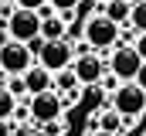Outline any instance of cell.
Segmentation results:
<instances>
[{
  "instance_id": "6da1fadb",
  "label": "cell",
  "mask_w": 146,
  "mask_h": 136,
  "mask_svg": "<svg viewBox=\"0 0 146 136\" xmlns=\"http://www.w3.org/2000/svg\"><path fill=\"white\" fill-rule=\"evenodd\" d=\"M122 119H136V116H143L146 112V92L136 85V82H122L115 92H112V105Z\"/></svg>"
},
{
  "instance_id": "7a4b0ae2",
  "label": "cell",
  "mask_w": 146,
  "mask_h": 136,
  "mask_svg": "<svg viewBox=\"0 0 146 136\" xmlns=\"http://www.w3.org/2000/svg\"><path fill=\"white\" fill-rule=\"evenodd\" d=\"M72 61H75V51H72V44H68V37H65V41H41V48H37V65L44 68V71L58 75V71L72 68Z\"/></svg>"
},
{
  "instance_id": "3957f363",
  "label": "cell",
  "mask_w": 146,
  "mask_h": 136,
  "mask_svg": "<svg viewBox=\"0 0 146 136\" xmlns=\"http://www.w3.org/2000/svg\"><path fill=\"white\" fill-rule=\"evenodd\" d=\"M3 24H7V37L10 41L31 44V41H37V31H41V14L37 10H10V17Z\"/></svg>"
},
{
  "instance_id": "277c9868",
  "label": "cell",
  "mask_w": 146,
  "mask_h": 136,
  "mask_svg": "<svg viewBox=\"0 0 146 136\" xmlns=\"http://www.w3.org/2000/svg\"><path fill=\"white\" fill-rule=\"evenodd\" d=\"M82 34H85V44H88V48H99V51H106V48H112V44L119 41V27L112 24L106 14H92V17L85 21Z\"/></svg>"
},
{
  "instance_id": "5b68a950",
  "label": "cell",
  "mask_w": 146,
  "mask_h": 136,
  "mask_svg": "<svg viewBox=\"0 0 146 136\" xmlns=\"http://www.w3.org/2000/svg\"><path fill=\"white\" fill-rule=\"evenodd\" d=\"M139 68H143V58L136 55L133 44H119L109 55V75H115L119 82H136Z\"/></svg>"
},
{
  "instance_id": "8992f818",
  "label": "cell",
  "mask_w": 146,
  "mask_h": 136,
  "mask_svg": "<svg viewBox=\"0 0 146 136\" xmlns=\"http://www.w3.org/2000/svg\"><path fill=\"white\" fill-rule=\"evenodd\" d=\"M27 68H34V51H31L27 44L7 41L3 51H0V71H7L10 78H21Z\"/></svg>"
},
{
  "instance_id": "52a82bcc",
  "label": "cell",
  "mask_w": 146,
  "mask_h": 136,
  "mask_svg": "<svg viewBox=\"0 0 146 136\" xmlns=\"http://www.w3.org/2000/svg\"><path fill=\"white\" fill-rule=\"evenodd\" d=\"M61 99L58 92H41V95H31L27 99V116H31V126H44V123H54L61 119Z\"/></svg>"
},
{
  "instance_id": "ba28073f",
  "label": "cell",
  "mask_w": 146,
  "mask_h": 136,
  "mask_svg": "<svg viewBox=\"0 0 146 136\" xmlns=\"http://www.w3.org/2000/svg\"><path fill=\"white\" fill-rule=\"evenodd\" d=\"M72 71H75V78H78V85L92 89V85L102 82V75H106V61H102L99 55H88V51H85V55H75Z\"/></svg>"
},
{
  "instance_id": "9c48e42d",
  "label": "cell",
  "mask_w": 146,
  "mask_h": 136,
  "mask_svg": "<svg viewBox=\"0 0 146 136\" xmlns=\"http://www.w3.org/2000/svg\"><path fill=\"white\" fill-rule=\"evenodd\" d=\"M24 89H27V99L31 95H41V92H54V75L51 71H44L41 65H34V68H27L24 75Z\"/></svg>"
},
{
  "instance_id": "30bf717a",
  "label": "cell",
  "mask_w": 146,
  "mask_h": 136,
  "mask_svg": "<svg viewBox=\"0 0 146 136\" xmlns=\"http://www.w3.org/2000/svg\"><path fill=\"white\" fill-rule=\"evenodd\" d=\"M41 41H65V21L58 17V14H48V17H41V31H37Z\"/></svg>"
},
{
  "instance_id": "8fae6325",
  "label": "cell",
  "mask_w": 146,
  "mask_h": 136,
  "mask_svg": "<svg viewBox=\"0 0 146 136\" xmlns=\"http://www.w3.org/2000/svg\"><path fill=\"white\" fill-rule=\"evenodd\" d=\"M95 126L102 129V133H112V136H122V126H126V119L115 112V109H102L99 116H95Z\"/></svg>"
},
{
  "instance_id": "7c38bea8",
  "label": "cell",
  "mask_w": 146,
  "mask_h": 136,
  "mask_svg": "<svg viewBox=\"0 0 146 136\" xmlns=\"http://www.w3.org/2000/svg\"><path fill=\"white\" fill-rule=\"evenodd\" d=\"M129 10H133L129 0H106V17H109L115 27L119 24H129Z\"/></svg>"
},
{
  "instance_id": "4fadbf2b",
  "label": "cell",
  "mask_w": 146,
  "mask_h": 136,
  "mask_svg": "<svg viewBox=\"0 0 146 136\" xmlns=\"http://www.w3.org/2000/svg\"><path fill=\"white\" fill-rule=\"evenodd\" d=\"M129 27L136 34H146V0L143 3H133V10H129Z\"/></svg>"
},
{
  "instance_id": "5bb4252c",
  "label": "cell",
  "mask_w": 146,
  "mask_h": 136,
  "mask_svg": "<svg viewBox=\"0 0 146 136\" xmlns=\"http://www.w3.org/2000/svg\"><path fill=\"white\" fill-rule=\"evenodd\" d=\"M54 89H61V92H72V89H78V78H75L72 68H65V71H58L54 75ZM58 92V95H61Z\"/></svg>"
},
{
  "instance_id": "9a60e30c",
  "label": "cell",
  "mask_w": 146,
  "mask_h": 136,
  "mask_svg": "<svg viewBox=\"0 0 146 136\" xmlns=\"http://www.w3.org/2000/svg\"><path fill=\"white\" fill-rule=\"evenodd\" d=\"M14 109H17V99H14L7 89H0V123H10Z\"/></svg>"
},
{
  "instance_id": "2e32d148",
  "label": "cell",
  "mask_w": 146,
  "mask_h": 136,
  "mask_svg": "<svg viewBox=\"0 0 146 136\" xmlns=\"http://www.w3.org/2000/svg\"><path fill=\"white\" fill-rule=\"evenodd\" d=\"M37 136H65L68 133V126H65V119H54V123H44V126H34Z\"/></svg>"
},
{
  "instance_id": "e0dca14e",
  "label": "cell",
  "mask_w": 146,
  "mask_h": 136,
  "mask_svg": "<svg viewBox=\"0 0 146 136\" xmlns=\"http://www.w3.org/2000/svg\"><path fill=\"white\" fill-rule=\"evenodd\" d=\"M3 89L14 95V99H21V95H27V89H24V78H7L3 82Z\"/></svg>"
},
{
  "instance_id": "ac0fdd59",
  "label": "cell",
  "mask_w": 146,
  "mask_h": 136,
  "mask_svg": "<svg viewBox=\"0 0 146 136\" xmlns=\"http://www.w3.org/2000/svg\"><path fill=\"white\" fill-rule=\"evenodd\" d=\"M48 7H51V10H58V14H75L78 0H48Z\"/></svg>"
},
{
  "instance_id": "d6986e66",
  "label": "cell",
  "mask_w": 146,
  "mask_h": 136,
  "mask_svg": "<svg viewBox=\"0 0 146 136\" xmlns=\"http://www.w3.org/2000/svg\"><path fill=\"white\" fill-rule=\"evenodd\" d=\"M48 0H14V10H41Z\"/></svg>"
},
{
  "instance_id": "ffe728a7",
  "label": "cell",
  "mask_w": 146,
  "mask_h": 136,
  "mask_svg": "<svg viewBox=\"0 0 146 136\" xmlns=\"http://www.w3.org/2000/svg\"><path fill=\"white\" fill-rule=\"evenodd\" d=\"M58 99H61V109H68V105H75V102L82 99V92H78V89H72V92H61Z\"/></svg>"
},
{
  "instance_id": "44dd1931",
  "label": "cell",
  "mask_w": 146,
  "mask_h": 136,
  "mask_svg": "<svg viewBox=\"0 0 146 136\" xmlns=\"http://www.w3.org/2000/svg\"><path fill=\"white\" fill-rule=\"evenodd\" d=\"M92 10H95V0H78V7H75V14H82V17H92Z\"/></svg>"
},
{
  "instance_id": "7402d4cb",
  "label": "cell",
  "mask_w": 146,
  "mask_h": 136,
  "mask_svg": "<svg viewBox=\"0 0 146 136\" xmlns=\"http://www.w3.org/2000/svg\"><path fill=\"white\" fill-rule=\"evenodd\" d=\"M115 82H119V78H115V75H102V82H99V85H102V89H106V92H115V89H119V85H115Z\"/></svg>"
},
{
  "instance_id": "603a6c76",
  "label": "cell",
  "mask_w": 146,
  "mask_h": 136,
  "mask_svg": "<svg viewBox=\"0 0 146 136\" xmlns=\"http://www.w3.org/2000/svg\"><path fill=\"white\" fill-rule=\"evenodd\" d=\"M133 48H136V55L146 61V34H136V44H133Z\"/></svg>"
},
{
  "instance_id": "cb8c5ba5",
  "label": "cell",
  "mask_w": 146,
  "mask_h": 136,
  "mask_svg": "<svg viewBox=\"0 0 146 136\" xmlns=\"http://www.w3.org/2000/svg\"><path fill=\"white\" fill-rule=\"evenodd\" d=\"M136 85L146 92V61H143V68H139V75H136Z\"/></svg>"
},
{
  "instance_id": "d4e9b609",
  "label": "cell",
  "mask_w": 146,
  "mask_h": 136,
  "mask_svg": "<svg viewBox=\"0 0 146 136\" xmlns=\"http://www.w3.org/2000/svg\"><path fill=\"white\" fill-rule=\"evenodd\" d=\"M0 136H14V123H0Z\"/></svg>"
},
{
  "instance_id": "484cf974",
  "label": "cell",
  "mask_w": 146,
  "mask_h": 136,
  "mask_svg": "<svg viewBox=\"0 0 146 136\" xmlns=\"http://www.w3.org/2000/svg\"><path fill=\"white\" fill-rule=\"evenodd\" d=\"M10 37H7V24H0V51H3V44H7Z\"/></svg>"
},
{
  "instance_id": "4316f807",
  "label": "cell",
  "mask_w": 146,
  "mask_h": 136,
  "mask_svg": "<svg viewBox=\"0 0 146 136\" xmlns=\"http://www.w3.org/2000/svg\"><path fill=\"white\" fill-rule=\"evenodd\" d=\"M92 136H112V133H102V129H95V133H92Z\"/></svg>"
},
{
  "instance_id": "83f0119b",
  "label": "cell",
  "mask_w": 146,
  "mask_h": 136,
  "mask_svg": "<svg viewBox=\"0 0 146 136\" xmlns=\"http://www.w3.org/2000/svg\"><path fill=\"white\" fill-rule=\"evenodd\" d=\"M0 17H3V0H0Z\"/></svg>"
},
{
  "instance_id": "f1b7e54d",
  "label": "cell",
  "mask_w": 146,
  "mask_h": 136,
  "mask_svg": "<svg viewBox=\"0 0 146 136\" xmlns=\"http://www.w3.org/2000/svg\"><path fill=\"white\" fill-rule=\"evenodd\" d=\"M129 3H143V0H129Z\"/></svg>"
}]
</instances>
